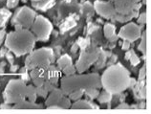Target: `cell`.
I'll return each mask as SVG.
<instances>
[{"mask_svg": "<svg viewBox=\"0 0 151 114\" xmlns=\"http://www.w3.org/2000/svg\"><path fill=\"white\" fill-rule=\"evenodd\" d=\"M130 75L124 66L121 64L111 65L103 72L101 77V87L112 95L120 94L128 88Z\"/></svg>", "mask_w": 151, "mask_h": 114, "instance_id": "obj_1", "label": "cell"}, {"mask_svg": "<svg viewBox=\"0 0 151 114\" xmlns=\"http://www.w3.org/2000/svg\"><path fill=\"white\" fill-rule=\"evenodd\" d=\"M35 41V35L29 29H15L6 37L5 46L17 57H20L33 51Z\"/></svg>", "mask_w": 151, "mask_h": 114, "instance_id": "obj_2", "label": "cell"}, {"mask_svg": "<svg viewBox=\"0 0 151 114\" xmlns=\"http://www.w3.org/2000/svg\"><path fill=\"white\" fill-rule=\"evenodd\" d=\"M61 90L64 95L76 90H86L88 88H101V76L97 73L81 74V75L65 76L60 81Z\"/></svg>", "mask_w": 151, "mask_h": 114, "instance_id": "obj_3", "label": "cell"}, {"mask_svg": "<svg viewBox=\"0 0 151 114\" xmlns=\"http://www.w3.org/2000/svg\"><path fill=\"white\" fill-rule=\"evenodd\" d=\"M25 61V67L27 70H32L37 67H47L55 61L53 50L47 47L32 51Z\"/></svg>", "mask_w": 151, "mask_h": 114, "instance_id": "obj_4", "label": "cell"}, {"mask_svg": "<svg viewBox=\"0 0 151 114\" xmlns=\"http://www.w3.org/2000/svg\"><path fill=\"white\" fill-rule=\"evenodd\" d=\"M27 84L21 79L11 80L4 90V100L7 104H17L26 99Z\"/></svg>", "mask_w": 151, "mask_h": 114, "instance_id": "obj_5", "label": "cell"}, {"mask_svg": "<svg viewBox=\"0 0 151 114\" xmlns=\"http://www.w3.org/2000/svg\"><path fill=\"white\" fill-rule=\"evenodd\" d=\"M100 51L101 48H99L96 44H93V43H90L86 48L82 49L77 63H76L77 71L78 73L86 71L91 65L97 61L99 55H100Z\"/></svg>", "mask_w": 151, "mask_h": 114, "instance_id": "obj_6", "label": "cell"}, {"mask_svg": "<svg viewBox=\"0 0 151 114\" xmlns=\"http://www.w3.org/2000/svg\"><path fill=\"white\" fill-rule=\"evenodd\" d=\"M35 12L29 7L20 8L13 17L12 23L15 26V29H30L35 19Z\"/></svg>", "mask_w": 151, "mask_h": 114, "instance_id": "obj_7", "label": "cell"}, {"mask_svg": "<svg viewBox=\"0 0 151 114\" xmlns=\"http://www.w3.org/2000/svg\"><path fill=\"white\" fill-rule=\"evenodd\" d=\"M31 28L32 33L35 35L37 40L45 41L49 38L53 30V26L46 17L42 15H37Z\"/></svg>", "mask_w": 151, "mask_h": 114, "instance_id": "obj_8", "label": "cell"}, {"mask_svg": "<svg viewBox=\"0 0 151 114\" xmlns=\"http://www.w3.org/2000/svg\"><path fill=\"white\" fill-rule=\"evenodd\" d=\"M141 28L137 24H135L133 22L127 23L120 30V32L118 34V37L122 38L124 40H127L129 42L136 41L137 39L141 38Z\"/></svg>", "mask_w": 151, "mask_h": 114, "instance_id": "obj_9", "label": "cell"}, {"mask_svg": "<svg viewBox=\"0 0 151 114\" xmlns=\"http://www.w3.org/2000/svg\"><path fill=\"white\" fill-rule=\"evenodd\" d=\"M115 10L118 14H126L131 12L139 11L142 7L141 0H112Z\"/></svg>", "mask_w": 151, "mask_h": 114, "instance_id": "obj_10", "label": "cell"}, {"mask_svg": "<svg viewBox=\"0 0 151 114\" xmlns=\"http://www.w3.org/2000/svg\"><path fill=\"white\" fill-rule=\"evenodd\" d=\"M93 6H94V10L96 11L99 14L107 19H113L115 14H117L113 3L111 1L97 0V1H95Z\"/></svg>", "mask_w": 151, "mask_h": 114, "instance_id": "obj_11", "label": "cell"}, {"mask_svg": "<svg viewBox=\"0 0 151 114\" xmlns=\"http://www.w3.org/2000/svg\"><path fill=\"white\" fill-rule=\"evenodd\" d=\"M64 96V94H63L62 90L59 89V88H57L55 87L53 91H51L49 94H48V97H47L46 99V105L47 107L48 105H58L59 100L61 99V97Z\"/></svg>", "mask_w": 151, "mask_h": 114, "instance_id": "obj_12", "label": "cell"}, {"mask_svg": "<svg viewBox=\"0 0 151 114\" xmlns=\"http://www.w3.org/2000/svg\"><path fill=\"white\" fill-rule=\"evenodd\" d=\"M59 80V70L58 67H55L54 65H49L47 67V79L46 81L50 82L51 84H57Z\"/></svg>", "mask_w": 151, "mask_h": 114, "instance_id": "obj_13", "label": "cell"}, {"mask_svg": "<svg viewBox=\"0 0 151 114\" xmlns=\"http://www.w3.org/2000/svg\"><path fill=\"white\" fill-rule=\"evenodd\" d=\"M13 108L14 109H40L42 108L39 105H37L35 103H32V102L24 99L17 104H14Z\"/></svg>", "mask_w": 151, "mask_h": 114, "instance_id": "obj_14", "label": "cell"}, {"mask_svg": "<svg viewBox=\"0 0 151 114\" xmlns=\"http://www.w3.org/2000/svg\"><path fill=\"white\" fill-rule=\"evenodd\" d=\"M139 15V11H134V12H131L129 14H116L115 17H113L112 20L113 21H118V22H121V23H126L130 21L131 19H133L135 17H137Z\"/></svg>", "mask_w": 151, "mask_h": 114, "instance_id": "obj_15", "label": "cell"}, {"mask_svg": "<svg viewBox=\"0 0 151 114\" xmlns=\"http://www.w3.org/2000/svg\"><path fill=\"white\" fill-rule=\"evenodd\" d=\"M71 108L72 109H94V108H98V107L94 105V104L90 103V102L87 100L78 99L77 101H75L74 104H72Z\"/></svg>", "mask_w": 151, "mask_h": 114, "instance_id": "obj_16", "label": "cell"}, {"mask_svg": "<svg viewBox=\"0 0 151 114\" xmlns=\"http://www.w3.org/2000/svg\"><path fill=\"white\" fill-rule=\"evenodd\" d=\"M104 36L110 42H115L118 40V35L115 33V26L111 23H106L104 25Z\"/></svg>", "mask_w": 151, "mask_h": 114, "instance_id": "obj_17", "label": "cell"}, {"mask_svg": "<svg viewBox=\"0 0 151 114\" xmlns=\"http://www.w3.org/2000/svg\"><path fill=\"white\" fill-rule=\"evenodd\" d=\"M78 17H77V15H75V14L69 17L60 25V31H61L62 33H64V32H66V31H68L70 29L74 28V27L77 25V20H78Z\"/></svg>", "mask_w": 151, "mask_h": 114, "instance_id": "obj_18", "label": "cell"}, {"mask_svg": "<svg viewBox=\"0 0 151 114\" xmlns=\"http://www.w3.org/2000/svg\"><path fill=\"white\" fill-rule=\"evenodd\" d=\"M37 86L32 85V84L27 85V88H26V98H27V100L32 102V103H35V101H37Z\"/></svg>", "mask_w": 151, "mask_h": 114, "instance_id": "obj_19", "label": "cell"}, {"mask_svg": "<svg viewBox=\"0 0 151 114\" xmlns=\"http://www.w3.org/2000/svg\"><path fill=\"white\" fill-rule=\"evenodd\" d=\"M54 3L55 0H40V1L37 2H33V6L38 10L45 11L47 9H50L54 5Z\"/></svg>", "mask_w": 151, "mask_h": 114, "instance_id": "obj_20", "label": "cell"}, {"mask_svg": "<svg viewBox=\"0 0 151 114\" xmlns=\"http://www.w3.org/2000/svg\"><path fill=\"white\" fill-rule=\"evenodd\" d=\"M70 64H72V58L68 55H63L58 60V68L59 70H62Z\"/></svg>", "mask_w": 151, "mask_h": 114, "instance_id": "obj_21", "label": "cell"}, {"mask_svg": "<svg viewBox=\"0 0 151 114\" xmlns=\"http://www.w3.org/2000/svg\"><path fill=\"white\" fill-rule=\"evenodd\" d=\"M12 13L8 10L3 8V9L0 10V27H3L4 25L6 24L9 20V18L11 17Z\"/></svg>", "mask_w": 151, "mask_h": 114, "instance_id": "obj_22", "label": "cell"}, {"mask_svg": "<svg viewBox=\"0 0 151 114\" xmlns=\"http://www.w3.org/2000/svg\"><path fill=\"white\" fill-rule=\"evenodd\" d=\"M98 101L100 102L101 104H106L109 103V102L112 100V94L109 93L106 90H103L101 93L99 94V96L97 97Z\"/></svg>", "mask_w": 151, "mask_h": 114, "instance_id": "obj_23", "label": "cell"}, {"mask_svg": "<svg viewBox=\"0 0 151 114\" xmlns=\"http://www.w3.org/2000/svg\"><path fill=\"white\" fill-rule=\"evenodd\" d=\"M142 40L141 43L139 44V50L142 53V55L145 57L146 56V43H147V37H146V32H144L142 35H141Z\"/></svg>", "mask_w": 151, "mask_h": 114, "instance_id": "obj_24", "label": "cell"}, {"mask_svg": "<svg viewBox=\"0 0 151 114\" xmlns=\"http://www.w3.org/2000/svg\"><path fill=\"white\" fill-rule=\"evenodd\" d=\"M106 57H107V54L102 49H101L98 60L96 62H95V63H97V68H101L102 66L104 65L105 61H106Z\"/></svg>", "mask_w": 151, "mask_h": 114, "instance_id": "obj_25", "label": "cell"}, {"mask_svg": "<svg viewBox=\"0 0 151 114\" xmlns=\"http://www.w3.org/2000/svg\"><path fill=\"white\" fill-rule=\"evenodd\" d=\"M58 105H59V107L61 108V109H69L71 108V105H72V104H71V100L69 99L68 97H65L62 96L61 99L59 100Z\"/></svg>", "mask_w": 151, "mask_h": 114, "instance_id": "obj_26", "label": "cell"}, {"mask_svg": "<svg viewBox=\"0 0 151 114\" xmlns=\"http://www.w3.org/2000/svg\"><path fill=\"white\" fill-rule=\"evenodd\" d=\"M81 10H82L83 13L87 15V17H91V15L93 14V12H94V6L90 2H85L82 5Z\"/></svg>", "mask_w": 151, "mask_h": 114, "instance_id": "obj_27", "label": "cell"}, {"mask_svg": "<svg viewBox=\"0 0 151 114\" xmlns=\"http://www.w3.org/2000/svg\"><path fill=\"white\" fill-rule=\"evenodd\" d=\"M129 58H128V60L130 61L131 62V64H132L133 66H136L138 65L139 63H140V58H139V57L136 55V53L134 52V50H129Z\"/></svg>", "mask_w": 151, "mask_h": 114, "instance_id": "obj_28", "label": "cell"}, {"mask_svg": "<svg viewBox=\"0 0 151 114\" xmlns=\"http://www.w3.org/2000/svg\"><path fill=\"white\" fill-rule=\"evenodd\" d=\"M84 94L87 97H89L90 99L93 100V99H96V98L99 96L100 91L98 90V88H88V89L84 90Z\"/></svg>", "mask_w": 151, "mask_h": 114, "instance_id": "obj_29", "label": "cell"}, {"mask_svg": "<svg viewBox=\"0 0 151 114\" xmlns=\"http://www.w3.org/2000/svg\"><path fill=\"white\" fill-rule=\"evenodd\" d=\"M83 94H84L83 90H76V91H73L68 94V98L72 101H77L78 99H81L83 96Z\"/></svg>", "mask_w": 151, "mask_h": 114, "instance_id": "obj_30", "label": "cell"}, {"mask_svg": "<svg viewBox=\"0 0 151 114\" xmlns=\"http://www.w3.org/2000/svg\"><path fill=\"white\" fill-rule=\"evenodd\" d=\"M62 72L64 74L65 76H71V75H74L77 72V69H76V66L73 64H70L68 66H66L62 69Z\"/></svg>", "mask_w": 151, "mask_h": 114, "instance_id": "obj_31", "label": "cell"}, {"mask_svg": "<svg viewBox=\"0 0 151 114\" xmlns=\"http://www.w3.org/2000/svg\"><path fill=\"white\" fill-rule=\"evenodd\" d=\"M78 47H81V49H84L86 48L87 46H88L90 44V40H89V38H81L78 40Z\"/></svg>", "mask_w": 151, "mask_h": 114, "instance_id": "obj_32", "label": "cell"}, {"mask_svg": "<svg viewBox=\"0 0 151 114\" xmlns=\"http://www.w3.org/2000/svg\"><path fill=\"white\" fill-rule=\"evenodd\" d=\"M37 96H40V97H47L49 94L48 90H47L43 85L37 87Z\"/></svg>", "mask_w": 151, "mask_h": 114, "instance_id": "obj_33", "label": "cell"}, {"mask_svg": "<svg viewBox=\"0 0 151 114\" xmlns=\"http://www.w3.org/2000/svg\"><path fill=\"white\" fill-rule=\"evenodd\" d=\"M147 21V14L146 13H142L138 17V23H140L141 25H144Z\"/></svg>", "mask_w": 151, "mask_h": 114, "instance_id": "obj_34", "label": "cell"}, {"mask_svg": "<svg viewBox=\"0 0 151 114\" xmlns=\"http://www.w3.org/2000/svg\"><path fill=\"white\" fill-rule=\"evenodd\" d=\"M19 3V0H7V8L8 9H14Z\"/></svg>", "mask_w": 151, "mask_h": 114, "instance_id": "obj_35", "label": "cell"}, {"mask_svg": "<svg viewBox=\"0 0 151 114\" xmlns=\"http://www.w3.org/2000/svg\"><path fill=\"white\" fill-rule=\"evenodd\" d=\"M136 96L142 98V99H145V98H146V85L144 86V87H142L140 90H139L138 93L136 94Z\"/></svg>", "mask_w": 151, "mask_h": 114, "instance_id": "obj_36", "label": "cell"}, {"mask_svg": "<svg viewBox=\"0 0 151 114\" xmlns=\"http://www.w3.org/2000/svg\"><path fill=\"white\" fill-rule=\"evenodd\" d=\"M46 80L44 79H41V78H35V79H33V82H34V85L38 87V86H42L43 84H44V82Z\"/></svg>", "mask_w": 151, "mask_h": 114, "instance_id": "obj_37", "label": "cell"}, {"mask_svg": "<svg viewBox=\"0 0 151 114\" xmlns=\"http://www.w3.org/2000/svg\"><path fill=\"white\" fill-rule=\"evenodd\" d=\"M43 86L48 90V92L50 93L51 91H53V90L55 88V84H51L50 82H48V81H45L44 82V84H43Z\"/></svg>", "mask_w": 151, "mask_h": 114, "instance_id": "obj_38", "label": "cell"}, {"mask_svg": "<svg viewBox=\"0 0 151 114\" xmlns=\"http://www.w3.org/2000/svg\"><path fill=\"white\" fill-rule=\"evenodd\" d=\"M146 77V65L145 64L140 70V73H139V80H145Z\"/></svg>", "mask_w": 151, "mask_h": 114, "instance_id": "obj_39", "label": "cell"}, {"mask_svg": "<svg viewBox=\"0 0 151 114\" xmlns=\"http://www.w3.org/2000/svg\"><path fill=\"white\" fill-rule=\"evenodd\" d=\"M116 108H117V109H129L130 107H129V105H127V104H125V103H122V104L119 105Z\"/></svg>", "mask_w": 151, "mask_h": 114, "instance_id": "obj_40", "label": "cell"}, {"mask_svg": "<svg viewBox=\"0 0 151 114\" xmlns=\"http://www.w3.org/2000/svg\"><path fill=\"white\" fill-rule=\"evenodd\" d=\"M5 37H6V31L5 30H0V45H1V43L4 41Z\"/></svg>", "mask_w": 151, "mask_h": 114, "instance_id": "obj_41", "label": "cell"}, {"mask_svg": "<svg viewBox=\"0 0 151 114\" xmlns=\"http://www.w3.org/2000/svg\"><path fill=\"white\" fill-rule=\"evenodd\" d=\"M47 109H50V110H54V109L55 110H60L61 108L58 105H48V107H47Z\"/></svg>", "mask_w": 151, "mask_h": 114, "instance_id": "obj_42", "label": "cell"}, {"mask_svg": "<svg viewBox=\"0 0 151 114\" xmlns=\"http://www.w3.org/2000/svg\"><path fill=\"white\" fill-rule=\"evenodd\" d=\"M136 82H137V81L135 80L134 78H130V80H129V85H128V87H130V88H133V87H134V85L136 84Z\"/></svg>", "mask_w": 151, "mask_h": 114, "instance_id": "obj_43", "label": "cell"}, {"mask_svg": "<svg viewBox=\"0 0 151 114\" xmlns=\"http://www.w3.org/2000/svg\"><path fill=\"white\" fill-rule=\"evenodd\" d=\"M130 43L131 42L127 41V40H124V44H122V49H124V50H128L130 48Z\"/></svg>", "mask_w": 151, "mask_h": 114, "instance_id": "obj_44", "label": "cell"}, {"mask_svg": "<svg viewBox=\"0 0 151 114\" xmlns=\"http://www.w3.org/2000/svg\"><path fill=\"white\" fill-rule=\"evenodd\" d=\"M78 43H75V44L72 46V48H71V51H72L73 53H76L78 51Z\"/></svg>", "mask_w": 151, "mask_h": 114, "instance_id": "obj_45", "label": "cell"}, {"mask_svg": "<svg viewBox=\"0 0 151 114\" xmlns=\"http://www.w3.org/2000/svg\"><path fill=\"white\" fill-rule=\"evenodd\" d=\"M0 108H4V109H9V108H10L9 104H7V105H1V107H0Z\"/></svg>", "mask_w": 151, "mask_h": 114, "instance_id": "obj_46", "label": "cell"}, {"mask_svg": "<svg viewBox=\"0 0 151 114\" xmlns=\"http://www.w3.org/2000/svg\"><path fill=\"white\" fill-rule=\"evenodd\" d=\"M33 2H37V1H40V0H32Z\"/></svg>", "mask_w": 151, "mask_h": 114, "instance_id": "obj_47", "label": "cell"}, {"mask_svg": "<svg viewBox=\"0 0 151 114\" xmlns=\"http://www.w3.org/2000/svg\"><path fill=\"white\" fill-rule=\"evenodd\" d=\"M142 2H144V4H146V0H142Z\"/></svg>", "mask_w": 151, "mask_h": 114, "instance_id": "obj_48", "label": "cell"}, {"mask_svg": "<svg viewBox=\"0 0 151 114\" xmlns=\"http://www.w3.org/2000/svg\"><path fill=\"white\" fill-rule=\"evenodd\" d=\"M65 1H66V2H70V1H71V0H65Z\"/></svg>", "mask_w": 151, "mask_h": 114, "instance_id": "obj_49", "label": "cell"}, {"mask_svg": "<svg viewBox=\"0 0 151 114\" xmlns=\"http://www.w3.org/2000/svg\"><path fill=\"white\" fill-rule=\"evenodd\" d=\"M2 1H4V0H0V2H2Z\"/></svg>", "mask_w": 151, "mask_h": 114, "instance_id": "obj_50", "label": "cell"}]
</instances>
